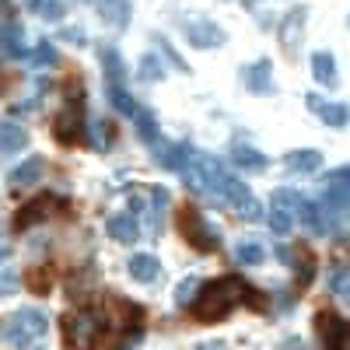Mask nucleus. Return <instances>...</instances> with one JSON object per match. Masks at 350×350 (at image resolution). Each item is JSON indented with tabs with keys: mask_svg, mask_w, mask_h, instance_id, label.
Segmentation results:
<instances>
[{
	"mask_svg": "<svg viewBox=\"0 0 350 350\" xmlns=\"http://www.w3.org/2000/svg\"><path fill=\"white\" fill-rule=\"evenodd\" d=\"M249 301V305H262L256 298V291L249 284H242V277H217L214 284H203L200 295L193 298V315L196 323H221V319L235 308L239 301Z\"/></svg>",
	"mask_w": 350,
	"mask_h": 350,
	"instance_id": "obj_1",
	"label": "nucleus"
},
{
	"mask_svg": "<svg viewBox=\"0 0 350 350\" xmlns=\"http://www.w3.org/2000/svg\"><path fill=\"white\" fill-rule=\"evenodd\" d=\"M183 179L193 193H203V196H224V183H228V172L217 158L211 154H200L193 151L189 165L183 168Z\"/></svg>",
	"mask_w": 350,
	"mask_h": 350,
	"instance_id": "obj_2",
	"label": "nucleus"
},
{
	"mask_svg": "<svg viewBox=\"0 0 350 350\" xmlns=\"http://www.w3.org/2000/svg\"><path fill=\"white\" fill-rule=\"evenodd\" d=\"M102 333H105V315L92 305H84V308H77L64 319V340L74 350H92Z\"/></svg>",
	"mask_w": 350,
	"mask_h": 350,
	"instance_id": "obj_3",
	"label": "nucleus"
},
{
	"mask_svg": "<svg viewBox=\"0 0 350 350\" xmlns=\"http://www.w3.org/2000/svg\"><path fill=\"white\" fill-rule=\"evenodd\" d=\"M46 326H49V319L42 308H18L11 319H8V326H4V340L18 350L25 347H32L39 336H46Z\"/></svg>",
	"mask_w": 350,
	"mask_h": 350,
	"instance_id": "obj_4",
	"label": "nucleus"
},
{
	"mask_svg": "<svg viewBox=\"0 0 350 350\" xmlns=\"http://www.w3.org/2000/svg\"><path fill=\"white\" fill-rule=\"evenodd\" d=\"M179 231H183V239L196 249V252H214L217 245H221V239H217V231L203 221V214L196 211V207H183L179 211Z\"/></svg>",
	"mask_w": 350,
	"mask_h": 350,
	"instance_id": "obj_5",
	"label": "nucleus"
},
{
	"mask_svg": "<svg viewBox=\"0 0 350 350\" xmlns=\"http://www.w3.org/2000/svg\"><path fill=\"white\" fill-rule=\"evenodd\" d=\"M53 133H56V140H60V144L84 140V102H81V95L77 98L70 95V102L64 105V112L53 120Z\"/></svg>",
	"mask_w": 350,
	"mask_h": 350,
	"instance_id": "obj_6",
	"label": "nucleus"
},
{
	"mask_svg": "<svg viewBox=\"0 0 350 350\" xmlns=\"http://www.w3.org/2000/svg\"><path fill=\"white\" fill-rule=\"evenodd\" d=\"M221 200H228L231 207L239 211V217H245V221H262V207H259V200L252 196V189L245 186V183H239L235 175L228 172V183H224V196Z\"/></svg>",
	"mask_w": 350,
	"mask_h": 350,
	"instance_id": "obj_7",
	"label": "nucleus"
},
{
	"mask_svg": "<svg viewBox=\"0 0 350 350\" xmlns=\"http://www.w3.org/2000/svg\"><path fill=\"white\" fill-rule=\"evenodd\" d=\"M315 326H319V336H323L326 350H347V323L336 312H319Z\"/></svg>",
	"mask_w": 350,
	"mask_h": 350,
	"instance_id": "obj_8",
	"label": "nucleus"
},
{
	"mask_svg": "<svg viewBox=\"0 0 350 350\" xmlns=\"http://www.w3.org/2000/svg\"><path fill=\"white\" fill-rule=\"evenodd\" d=\"M323 196H326V211L340 217L347 211V168H333L323 179Z\"/></svg>",
	"mask_w": 350,
	"mask_h": 350,
	"instance_id": "obj_9",
	"label": "nucleus"
},
{
	"mask_svg": "<svg viewBox=\"0 0 350 350\" xmlns=\"http://www.w3.org/2000/svg\"><path fill=\"white\" fill-rule=\"evenodd\" d=\"M186 39H189L196 49H217V46L228 42L224 28L214 25V21H193V25H186Z\"/></svg>",
	"mask_w": 350,
	"mask_h": 350,
	"instance_id": "obj_10",
	"label": "nucleus"
},
{
	"mask_svg": "<svg viewBox=\"0 0 350 350\" xmlns=\"http://www.w3.org/2000/svg\"><path fill=\"white\" fill-rule=\"evenodd\" d=\"M151 148H154V161L161 168H168V172H183L189 165V158H193L189 144H165V140H158V144H151Z\"/></svg>",
	"mask_w": 350,
	"mask_h": 350,
	"instance_id": "obj_11",
	"label": "nucleus"
},
{
	"mask_svg": "<svg viewBox=\"0 0 350 350\" xmlns=\"http://www.w3.org/2000/svg\"><path fill=\"white\" fill-rule=\"evenodd\" d=\"M53 207H56V200H53V196H36V200H28L25 207L14 214V231H28L32 224L46 221V217L53 214Z\"/></svg>",
	"mask_w": 350,
	"mask_h": 350,
	"instance_id": "obj_12",
	"label": "nucleus"
},
{
	"mask_svg": "<svg viewBox=\"0 0 350 350\" xmlns=\"http://www.w3.org/2000/svg\"><path fill=\"white\" fill-rule=\"evenodd\" d=\"M242 84L249 88V92H273V64L270 60H256L252 67L242 70Z\"/></svg>",
	"mask_w": 350,
	"mask_h": 350,
	"instance_id": "obj_13",
	"label": "nucleus"
},
{
	"mask_svg": "<svg viewBox=\"0 0 350 350\" xmlns=\"http://www.w3.org/2000/svg\"><path fill=\"white\" fill-rule=\"evenodd\" d=\"M109 239L112 242H120V245H133V242H140V224H137V217H130V214H116V217H109Z\"/></svg>",
	"mask_w": 350,
	"mask_h": 350,
	"instance_id": "obj_14",
	"label": "nucleus"
},
{
	"mask_svg": "<svg viewBox=\"0 0 350 350\" xmlns=\"http://www.w3.org/2000/svg\"><path fill=\"white\" fill-rule=\"evenodd\" d=\"M126 270H130V277H133L137 284H151V280H158V273H161V262H158V256H151V252H137V256H130Z\"/></svg>",
	"mask_w": 350,
	"mask_h": 350,
	"instance_id": "obj_15",
	"label": "nucleus"
},
{
	"mask_svg": "<svg viewBox=\"0 0 350 350\" xmlns=\"http://www.w3.org/2000/svg\"><path fill=\"white\" fill-rule=\"evenodd\" d=\"M98 18L109 28H126L130 25V0H95Z\"/></svg>",
	"mask_w": 350,
	"mask_h": 350,
	"instance_id": "obj_16",
	"label": "nucleus"
},
{
	"mask_svg": "<svg viewBox=\"0 0 350 350\" xmlns=\"http://www.w3.org/2000/svg\"><path fill=\"white\" fill-rule=\"evenodd\" d=\"M42 172H46V158L32 154V158H25L14 172H11V186L14 189H25V186H36L42 179Z\"/></svg>",
	"mask_w": 350,
	"mask_h": 350,
	"instance_id": "obj_17",
	"label": "nucleus"
},
{
	"mask_svg": "<svg viewBox=\"0 0 350 350\" xmlns=\"http://www.w3.org/2000/svg\"><path fill=\"white\" fill-rule=\"evenodd\" d=\"M28 148V130L21 123H0V154H14Z\"/></svg>",
	"mask_w": 350,
	"mask_h": 350,
	"instance_id": "obj_18",
	"label": "nucleus"
},
{
	"mask_svg": "<svg viewBox=\"0 0 350 350\" xmlns=\"http://www.w3.org/2000/svg\"><path fill=\"white\" fill-rule=\"evenodd\" d=\"M231 161H235L239 168H245V172H262L267 168V154L249 148V144H231Z\"/></svg>",
	"mask_w": 350,
	"mask_h": 350,
	"instance_id": "obj_19",
	"label": "nucleus"
},
{
	"mask_svg": "<svg viewBox=\"0 0 350 350\" xmlns=\"http://www.w3.org/2000/svg\"><path fill=\"white\" fill-rule=\"evenodd\" d=\"M284 165L291 168V172H319V165H323V154H319L315 148H301V151H291L287 158H284Z\"/></svg>",
	"mask_w": 350,
	"mask_h": 350,
	"instance_id": "obj_20",
	"label": "nucleus"
},
{
	"mask_svg": "<svg viewBox=\"0 0 350 350\" xmlns=\"http://www.w3.org/2000/svg\"><path fill=\"white\" fill-rule=\"evenodd\" d=\"M98 60H102V67H105L109 84H123V77H126V64H123V56H120V53H116L112 46H102V49H98Z\"/></svg>",
	"mask_w": 350,
	"mask_h": 350,
	"instance_id": "obj_21",
	"label": "nucleus"
},
{
	"mask_svg": "<svg viewBox=\"0 0 350 350\" xmlns=\"http://www.w3.org/2000/svg\"><path fill=\"white\" fill-rule=\"evenodd\" d=\"M312 74H315V81L319 84H333V77H336V60L329 53H312Z\"/></svg>",
	"mask_w": 350,
	"mask_h": 350,
	"instance_id": "obj_22",
	"label": "nucleus"
},
{
	"mask_svg": "<svg viewBox=\"0 0 350 350\" xmlns=\"http://www.w3.org/2000/svg\"><path fill=\"white\" fill-rule=\"evenodd\" d=\"M133 126H137V137H140L144 144H158V123H154V112L137 109V112H133Z\"/></svg>",
	"mask_w": 350,
	"mask_h": 350,
	"instance_id": "obj_23",
	"label": "nucleus"
},
{
	"mask_svg": "<svg viewBox=\"0 0 350 350\" xmlns=\"http://www.w3.org/2000/svg\"><path fill=\"white\" fill-rule=\"evenodd\" d=\"M270 200H273V207H277V211H284L287 217H291V214L298 217L301 203H305V196H301L298 189H273V196H270Z\"/></svg>",
	"mask_w": 350,
	"mask_h": 350,
	"instance_id": "obj_24",
	"label": "nucleus"
},
{
	"mask_svg": "<svg viewBox=\"0 0 350 350\" xmlns=\"http://www.w3.org/2000/svg\"><path fill=\"white\" fill-rule=\"evenodd\" d=\"M168 189L165 186H158L154 193H151V203H154V211H151V231L154 235H161V228H165V207H168Z\"/></svg>",
	"mask_w": 350,
	"mask_h": 350,
	"instance_id": "obj_25",
	"label": "nucleus"
},
{
	"mask_svg": "<svg viewBox=\"0 0 350 350\" xmlns=\"http://www.w3.org/2000/svg\"><path fill=\"white\" fill-rule=\"evenodd\" d=\"M25 284H28L32 295H46V291L53 287V270L49 267H32V270L25 273Z\"/></svg>",
	"mask_w": 350,
	"mask_h": 350,
	"instance_id": "obj_26",
	"label": "nucleus"
},
{
	"mask_svg": "<svg viewBox=\"0 0 350 350\" xmlns=\"http://www.w3.org/2000/svg\"><path fill=\"white\" fill-rule=\"evenodd\" d=\"M315 112H319V120H323L326 126H333V130H343L347 126V109L336 105V102H323Z\"/></svg>",
	"mask_w": 350,
	"mask_h": 350,
	"instance_id": "obj_27",
	"label": "nucleus"
},
{
	"mask_svg": "<svg viewBox=\"0 0 350 350\" xmlns=\"http://www.w3.org/2000/svg\"><path fill=\"white\" fill-rule=\"evenodd\" d=\"M235 259H239V267H259V262L267 259V249H262L259 242H242L235 249Z\"/></svg>",
	"mask_w": 350,
	"mask_h": 350,
	"instance_id": "obj_28",
	"label": "nucleus"
},
{
	"mask_svg": "<svg viewBox=\"0 0 350 350\" xmlns=\"http://www.w3.org/2000/svg\"><path fill=\"white\" fill-rule=\"evenodd\" d=\"M140 77H144V81H161V77H165V64L158 60L154 53L140 56Z\"/></svg>",
	"mask_w": 350,
	"mask_h": 350,
	"instance_id": "obj_29",
	"label": "nucleus"
},
{
	"mask_svg": "<svg viewBox=\"0 0 350 350\" xmlns=\"http://www.w3.org/2000/svg\"><path fill=\"white\" fill-rule=\"evenodd\" d=\"M196 291H200V280H196V277H186V280H179V287H175V305H179V308L193 305Z\"/></svg>",
	"mask_w": 350,
	"mask_h": 350,
	"instance_id": "obj_30",
	"label": "nucleus"
},
{
	"mask_svg": "<svg viewBox=\"0 0 350 350\" xmlns=\"http://www.w3.org/2000/svg\"><path fill=\"white\" fill-rule=\"evenodd\" d=\"M109 98H112V105L116 109H120V112H137V105H133V98H130V92H126V88L123 84H109Z\"/></svg>",
	"mask_w": 350,
	"mask_h": 350,
	"instance_id": "obj_31",
	"label": "nucleus"
},
{
	"mask_svg": "<svg viewBox=\"0 0 350 350\" xmlns=\"http://www.w3.org/2000/svg\"><path fill=\"white\" fill-rule=\"evenodd\" d=\"M329 295H333L336 301H347V270H343V267H336V270L329 273Z\"/></svg>",
	"mask_w": 350,
	"mask_h": 350,
	"instance_id": "obj_32",
	"label": "nucleus"
},
{
	"mask_svg": "<svg viewBox=\"0 0 350 350\" xmlns=\"http://www.w3.org/2000/svg\"><path fill=\"white\" fill-rule=\"evenodd\" d=\"M36 8H39V14H42L46 21H60V18L67 14L64 0H42V4H36Z\"/></svg>",
	"mask_w": 350,
	"mask_h": 350,
	"instance_id": "obj_33",
	"label": "nucleus"
},
{
	"mask_svg": "<svg viewBox=\"0 0 350 350\" xmlns=\"http://www.w3.org/2000/svg\"><path fill=\"white\" fill-rule=\"evenodd\" d=\"M109 140H112V123L95 120L92 123V144H95V148H109Z\"/></svg>",
	"mask_w": 350,
	"mask_h": 350,
	"instance_id": "obj_34",
	"label": "nucleus"
},
{
	"mask_svg": "<svg viewBox=\"0 0 350 350\" xmlns=\"http://www.w3.org/2000/svg\"><path fill=\"white\" fill-rule=\"evenodd\" d=\"M36 64H42V67H56V64H60V53H56L53 42H42L36 49Z\"/></svg>",
	"mask_w": 350,
	"mask_h": 350,
	"instance_id": "obj_35",
	"label": "nucleus"
},
{
	"mask_svg": "<svg viewBox=\"0 0 350 350\" xmlns=\"http://www.w3.org/2000/svg\"><path fill=\"white\" fill-rule=\"evenodd\" d=\"M262 217L270 221V228L277 231V235H287V231H291V217L284 211H277V207H270V214H262Z\"/></svg>",
	"mask_w": 350,
	"mask_h": 350,
	"instance_id": "obj_36",
	"label": "nucleus"
},
{
	"mask_svg": "<svg viewBox=\"0 0 350 350\" xmlns=\"http://www.w3.org/2000/svg\"><path fill=\"white\" fill-rule=\"evenodd\" d=\"M196 350H228V343H221V340H203V343H196Z\"/></svg>",
	"mask_w": 350,
	"mask_h": 350,
	"instance_id": "obj_37",
	"label": "nucleus"
},
{
	"mask_svg": "<svg viewBox=\"0 0 350 350\" xmlns=\"http://www.w3.org/2000/svg\"><path fill=\"white\" fill-rule=\"evenodd\" d=\"M64 39H70V42H84V28H67V32H64Z\"/></svg>",
	"mask_w": 350,
	"mask_h": 350,
	"instance_id": "obj_38",
	"label": "nucleus"
},
{
	"mask_svg": "<svg viewBox=\"0 0 350 350\" xmlns=\"http://www.w3.org/2000/svg\"><path fill=\"white\" fill-rule=\"evenodd\" d=\"M11 287H14V277L4 273V277H0V291H11Z\"/></svg>",
	"mask_w": 350,
	"mask_h": 350,
	"instance_id": "obj_39",
	"label": "nucleus"
},
{
	"mask_svg": "<svg viewBox=\"0 0 350 350\" xmlns=\"http://www.w3.org/2000/svg\"><path fill=\"white\" fill-rule=\"evenodd\" d=\"M4 256H8V249H4V245H0V262H4Z\"/></svg>",
	"mask_w": 350,
	"mask_h": 350,
	"instance_id": "obj_40",
	"label": "nucleus"
},
{
	"mask_svg": "<svg viewBox=\"0 0 350 350\" xmlns=\"http://www.w3.org/2000/svg\"><path fill=\"white\" fill-rule=\"evenodd\" d=\"M28 350H42V347H28Z\"/></svg>",
	"mask_w": 350,
	"mask_h": 350,
	"instance_id": "obj_41",
	"label": "nucleus"
},
{
	"mask_svg": "<svg viewBox=\"0 0 350 350\" xmlns=\"http://www.w3.org/2000/svg\"><path fill=\"white\" fill-rule=\"evenodd\" d=\"M92 4H95V0H92Z\"/></svg>",
	"mask_w": 350,
	"mask_h": 350,
	"instance_id": "obj_42",
	"label": "nucleus"
}]
</instances>
